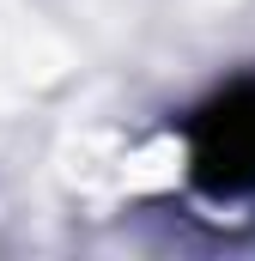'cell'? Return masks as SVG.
Returning a JSON list of instances; mask_svg holds the SVG:
<instances>
[{"mask_svg":"<svg viewBox=\"0 0 255 261\" xmlns=\"http://www.w3.org/2000/svg\"><path fill=\"white\" fill-rule=\"evenodd\" d=\"M189 176L207 195H255V79L225 85L189 122Z\"/></svg>","mask_w":255,"mask_h":261,"instance_id":"6da1fadb","label":"cell"}]
</instances>
